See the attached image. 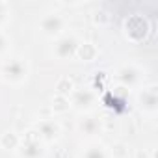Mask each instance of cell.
Listing matches in <instances>:
<instances>
[{"instance_id":"cell-1","label":"cell","mask_w":158,"mask_h":158,"mask_svg":"<svg viewBox=\"0 0 158 158\" xmlns=\"http://www.w3.org/2000/svg\"><path fill=\"white\" fill-rule=\"evenodd\" d=\"M80 54H82V56L86 58V56H89V54H93V48L86 45V47H82V48H80Z\"/></svg>"}]
</instances>
